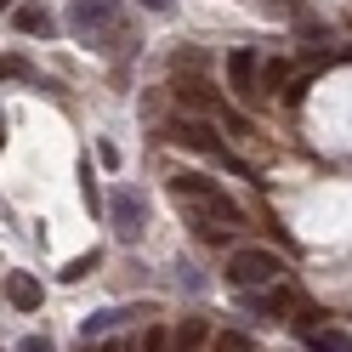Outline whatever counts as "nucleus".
Returning a JSON list of instances; mask_svg holds the SVG:
<instances>
[{"label": "nucleus", "instance_id": "obj_20", "mask_svg": "<svg viewBox=\"0 0 352 352\" xmlns=\"http://www.w3.org/2000/svg\"><path fill=\"white\" fill-rule=\"evenodd\" d=\"M142 6H148V12H165V6H170V0H142Z\"/></svg>", "mask_w": 352, "mask_h": 352}, {"label": "nucleus", "instance_id": "obj_2", "mask_svg": "<svg viewBox=\"0 0 352 352\" xmlns=\"http://www.w3.org/2000/svg\"><path fill=\"white\" fill-rule=\"evenodd\" d=\"M278 278H284V261L273 250L245 245V250L228 256V284H239V290H261V284H278Z\"/></svg>", "mask_w": 352, "mask_h": 352}, {"label": "nucleus", "instance_id": "obj_16", "mask_svg": "<svg viewBox=\"0 0 352 352\" xmlns=\"http://www.w3.org/2000/svg\"><path fill=\"white\" fill-rule=\"evenodd\" d=\"M120 318H131V313H97V318H85V341H91V336H102V329H114Z\"/></svg>", "mask_w": 352, "mask_h": 352}, {"label": "nucleus", "instance_id": "obj_13", "mask_svg": "<svg viewBox=\"0 0 352 352\" xmlns=\"http://www.w3.org/2000/svg\"><path fill=\"white\" fill-rule=\"evenodd\" d=\"M176 346H182V352H193V346H199L205 341V318H182V329H176V336H170Z\"/></svg>", "mask_w": 352, "mask_h": 352}, {"label": "nucleus", "instance_id": "obj_5", "mask_svg": "<svg viewBox=\"0 0 352 352\" xmlns=\"http://www.w3.org/2000/svg\"><path fill=\"white\" fill-rule=\"evenodd\" d=\"M108 216H114V233H120V239H137V233H142V199H137L131 188H120V193H114Z\"/></svg>", "mask_w": 352, "mask_h": 352}, {"label": "nucleus", "instance_id": "obj_1", "mask_svg": "<svg viewBox=\"0 0 352 352\" xmlns=\"http://www.w3.org/2000/svg\"><path fill=\"white\" fill-rule=\"evenodd\" d=\"M69 29L80 40H91L97 52H114L125 40V6L120 0H74L69 6Z\"/></svg>", "mask_w": 352, "mask_h": 352}, {"label": "nucleus", "instance_id": "obj_10", "mask_svg": "<svg viewBox=\"0 0 352 352\" xmlns=\"http://www.w3.org/2000/svg\"><path fill=\"white\" fill-rule=\"evenodd\" d=\"M301 336H307V346H313V352H352V336H346V329L313 324V329H301Z\"/></svg>", "mask_w": 352, "mask_h": 352}, {"label": "nucleus", "instance_id": "obj_15", "mask_svg": "<svg viewBox=\"0 0 352 352\" xmlns=\"http://www.w3.org/2000/svg\"><path fill=\"white\" fill-rule=\"evenodd\" d=\"M216 352H256V346H250V336H239V329H222V336H216Z\"/></svg>", "mask_w": 352, "mask_h": 352}, {"label": "nucleus", "instance_id": "obj_21", "mask_svg": "<svg viewBox=\"0 0 352 352\" xmlns=\"http://www.w3.org/2000/svg\"><path fill=\"white\" fill-rule=\"evenodd\" d=\"M6 6H12V0H0V12H6Z\"/></svg>", "mask_w": 352, "mask_h": 352}, {"label": "nucleus", "instance_id": "obj_6", "mask_svg": "<svg viewBox=\"0 0 352 352\" xmlns=\"http://www.w3.org/2000/svg\"><path fill=\"white\" fill-rule=\"evenodd\" d=\"M256 69H261V63H256V52H233V57H228L233 91L245 97V102H261V85H256Z\"/></svg>", "mask_w": 352, "mask_h": 352}, {"label": "nucleus", "instance_id": "obj_12", "mask_svg": "<svg viewBox=\"0 0 352 352\" xmlns=\"http://www.w3.org/2000/svg\"><path fill=\"white\" fill-rule=\"evenodd\" d=\"M176 97H182L188 108H210V85L205 80H182V85H176Z\"/></svg>", "mask_w": 352, "mask_h": 352}, {"label": "nucleus", "instance_id": "obj_19", "mask_svg": "<svg viewBox=\"0 0 352 352\" xmlns=\"http://www.w3.org/2000/svg\"><path fill=\"white\" fill-rule=\"evenodd\" d=\"M17 352H52V341H46V336H23V341H17Z\"/></svg>", "mask_w": 352, "mask_h": 352}, {"label": "nucleus", "instance_id": "obj_14", "mask_svg": "<svg viewBox=\"0 0 352 352\" xmlns=\"http://www.w3.org/2000/svg\"><path fill=\"white\" fill-rule=\"evenodd\" d=\"M0 80H34V63L29 57H0Z\"/></svg>", "mask_w": 352, "mask_h": 352}, {"label": "nucleus", "instance_id": "obj_9", "mask_svg": "<svg viewBox=\"0 0 352 352\" xmlns=\"http://www.w3.org/2000/svg\"><path fill=\"white\" fill-rule=\"evenodd\" d=\"M256 85H261V97H284V91H290V63H284V57H267V63H261V69H256Z\"/></svg>", "mask_w": 352, "mask_h": 352}, {"label": "nucleus", "instance_id": "obj_8", "mask_svg": "<svg viewBox=\"0 0 352 352\" xmlns=\"http://www.w3.org/2000/svg\"><path fill=\"white\" fill-rule=\"evenodd\" d=\"M250 307H256V313H267V318H284V313H301V301H296V290H284V284H273L267 296H250Z\"/></svg>", "mask_w": 352, "mask_h": 352}, {"label": "nucleus", "instance_id": "obj_17", "mask_svg": "<svg viewBox=\"0 0 352 352\" xmlns=\"http://www.w3.org/2000/svg\"><path fill=\"white\" fill-rule=\"evenodd\" d=\"M176 341L165 336V329H148V336H142V352H170Z\"/></svg>", "mask_w": 352, "mask_h": 352}, {"label": "nucleus", "instance_id": "obj_3", "mask_svg": "<svg viewBox=\"0 0 352 352\" xmlns=\"http://www.w3.org/2000/svg\"><path fill=\"white\" fill-rule=\"evenodd\" d=\"M170 142H182V148H193V153H210V160L233 165V153H228L222 142H216V125H210V120H199V114L176 120V125H170Z\"/></svg>", "mask_w": 352, "mask_h": 352}, {"label": "nucleus", "instance_id": "obj_4", "mask_svg": "<svg viewBox=\"0 0 352 352\" xmlns=\"http://www.w3.org/2000/svg\"><path fill=\"white\" fill-rule=\"evenodd\" d=\"M170 193H176L182 205H210L216 193H222V182H210L205 170H176V176H170Z\"/></svg>", "mask_w": 352, "mask_h": 352}, {"label": "nucleus", "instance_id": "obj_11", "mask_svg": "<svg viewBox=\"0 0 352 352\" xmlns=\"http://www.w3.org/2000/svg\"><path fill=\"white\" fill-rule=\"evenodd\" d=\"M12 23L23 29V34H52V29H57L46 6H17V12H12Z\"/></svg>", "mask_w": 352, "mask_h": 352}, {"label": "nucleus", "instance_id": "obj_18", "mask_svg": "<svg viewBox=\"0 0 352 352\" xmlns=\"http://www.w3.org/2000/svg\"><path fill=\"white\" fill-rule=\"evenodd\" d=\"M91 267H97V256H80V261H69V267H63V278L74 284V278H85V273H91Z\"/></svg>", "mask_w": 352, "mask_h": 352}, {"label": "nucleus", "instance_id": "obj_7", "mask_svg": "<svg viewBox=\"0 0 352 352\" xmlns=\"http://www.w3.org/2000/svg\"><path fill=\"white\" fill-rule=\"evenodd\" d=\"M6 301L17 307V313H34V307L46 301V290H40L34 273H6Z\"/></svg>", "mask_w": 352, "mask_h": 352}]
</instances>
